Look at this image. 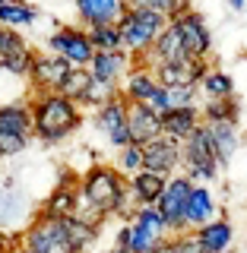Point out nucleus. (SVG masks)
I'll list each match as a JSON object with an SVG mask.
<instances>
[{
  "label": "nucleus",
  "instance_id": "nucleus-43",
  "mask_svg": "<svg viewBox=\"0 0 247 253\" xmlns=\"http://www.w3.org/2000/svg\"><path fill=\"white\" fill-rule=\"evenodd\" d=\"M244 10H247V6H244Z\"/></svg>",
  "mask_w": 247,
  "mask_h": 253
},
{
  "label": "nucleus",
  "instance_id": "nucleus-28",
  "mask_svg": "<svg viewBox=\"0 0 247 253\" xmlns=\"http://www.w3.org/2000/svg\"><path fill=\"white\" fill-rule=\"evenodd\" d=\"M89 42L95 51H121V32H117V22H105V26H89L86 29Z\"/></svg>",
  "mask_w": 247,
  "mask_h": 253
},
{
  "label": "nucleus",
  "instance_id": "nucleus-36",
  "mask_svg": "<svg viewBox=\"0 0 247 253\" xmlns=\"http://www.w3.org/2000/svg\"><path fill=\"white\" fill-rule=\"evenodd\" d=\"M16 244H19V237H16V234H6L3 228H0V253H10Z\"/></svg>",
  "mask_w": 247,
  "mask_h": 253
},
{
  "label": "nucleus",
  "instance_id": "nucleus-35",
  "mask_svg": "<svg viewBox=\"0 0 247 253\" xmlns=\"http://www.w3.org/2000/svg\"><path fill=\"white\" fill-rule=\"evenodd\" d=\"M114 247H127V250H130V221H121V228L114 231Z\"/></svg>",
  "mask_w": 247,
  "mask_h": 253
},
{
  "label": "nucleus",
  "instance_id": "nucleus-30",
  "mask_svg": "<svg viewBox=\"0 0 247 253\" xmlns=\"http://www.w3.org/2000/svg\"><path fill=\"white\" fill-rule=\"evenodd\" d=\"M32 60H35V51L26 44L22 51H16V54H6L3 60H0V70H6L10 76H29V70H32Z\"/></svg>",
  "mask_w": 247,
  "mask_h": 253
},
{
  "label": "nucleus",
  "instance_id": "nucleus-15",
  "mask_svg": "<svg viewBox=\"0 0 247 253\" xmlns=\"http://www.w3.org/2000/svg\"><path fill=\"white\" fill-rule=\"evenodd\" d=\"M187 57V51H184V42H181V32L178 26L168 19L165 22V29L155 35V42L149 44V51L143 54V63L146 67H155V63H168V60H184Z\"/></svg>",
  "mask_w": 247,
  "mask_h": 253
},
{
  "label": "nucleus",
  "instance_id": "nucleus-4",
  "mask_svg": "<svg viewBox=\"0 0 247 253\" xmlns=\"http://www.w3.org/2000/svg\"><path fill=\"white\" fill-rule=\"evenodd\" d=\"M181 171L187 174L194 184H212L219 177V162L209 142V130L206 124H197V130L181 142Z\"/></svg>",
  "mask_w": 247,
  "mask_h": 253
},
{
  "label": "nucleus",
  "instance_id": "nucleus-29",
  "mask_svg": "<svg viewBox=\"0 0 247 253\" xmlns=\"http://www.w3.org/2000/svg\"><path fill=\"white\" fill-rule=\"evenodd\" d=\"M162 89H165V111L184 108V105H200V89L197 85H162Z\"/></svg>",
  "mask_w": 247,
  "mask_h": 253
},
{
  "label": "nucleus",
  "instance_id": "nucleus-1",
  "mask_svg": "<svg viewBox=\"0 0 247 253\" xmlns=\"http://www.w3.org/2000/svg\"><path fill=\"white\" fill-rule=\"evenodd\" d=\"M29 111H32V136L42 139L45 146H57V142L70 139L86 121L83 108L60 92H32Z\"/></svg>",
  "mask_w": 247,
  "mask_h": 253
},
{
  "label": "nucleus",
  "instance_id": "nucleus-3",
  "mask_svg": "<svg viewBox=\"0 0 247 253\" xmlns=\"http://www.w3.org/2000/svg\"><path fill=\"white\" fill-rule=\"evenodd\" d=\"M16 237H19L22 247L35 253H79L67 234L63 218H48V215H38V212H32V218L16 231Z\"/></svg>",
  "mask_w": 247,
  "mask_h": 253
},
{
  "label": "nucleus",
  "instance_id": "nucleus-27",
  "mask_svg": "<svg viewBox=\"0 0 247 253\" xmlns=\"http://www.w3.org/2000/svg\"><path fill=\"white\" fill-rule=\"evenodd\" d=\"M92 89V76H89V70L86 67H70L67 70V76L57 83V89L54 92H60V95H67V98H73L76 105H79V98H83L86 92Z\"/></svg>",
  "mask_w": 247,
  "mask_h": 253
},
{
  "label": "nucleus",
  "instance_id": "nucleus-33",
  "mask_svg": "<svg viewBox=\"0 0 247 253\" xmlns=\"http://www.w3.org/2000/svg\"><path fill=\"white\" fill-rule=\"evenodd\" d=\"M22 47H26V38L19 35V29H6V26H0V60H3L6 54L22 51Z\"/></svg>",
  "mask_w": 247,
  "mask_h": 253
},
{
  "label": "nucleus",
  "instance_id": "nucleus-37",
  "mask_svg": "<svg viewBox=\"0 0 247 253\" xmlns=\"http://www.w3.org/2000/svg\"><path fill=\"white\" fill-rule=\"evenodd\" d=\"M146 253H174V244H171V234L168 237H162V241H155L152 247H149Z\"/></svg>",
  "mask_w": 247,
  "mask_h": 253
},
{
  "label": "nucleus",
  "instance_id": "nucleus-5",
  "mask_svg": "<svg viewBox=\"0 0 247 253\" xmlns=\"http://www.w3.org/2000/svg\"><path fill=\"white\" fill-rule=\"evenodd\" d=\"M190 187H194V180H190L184 171H174V174H168L165 190L158 193V200H155V209L162 212V218H165V225H168L171 234L187 231V228H184V209H187Z\"/></svg>",
  "mask_w": 247,
  "mask_h": 253
},
{
  "label": "nucleus",
  "instance_id": "nucleus-39",
  "mask_svg": "<svg viewBox=\"0 0 247 253\" xmlns=\"http://www.w3.org/2000/svg\"><path fill=\"white\" fill-rule=\"evenodd\" d=\"M10 253H35V250H29V247H22V244H16V247H13Z\"/></svg>",
  "mask_w": 247,
  "mask_h": 253
},
{
  "label": "nucleus",
  "instance_id": "nucleus-41",
  "mask_svg": "<svg viewBox=\"0 0 247 253\" xmlns=\"http://www.w3.org/2000/svg\"><path fill=\"white\" fill-rule=\"evenodd\" d=\"M0 3H6V0H0Z\"/></svg>",
  "mask_w": 247,
  "mask_h": 253
},
{
  "label": "nucleus",
  "instance_id": "nucleus-16",
  "mask_svg": "<svg viewBox=\"0 0 247 253\" xmlns=\"http://www.w3.org/2000/svg\"><path fill=\"white\" fill-rule=\"evenodd\" d=\"M158 92V83L152 76V67H146L143 60H133L130 70L124 73L121 79V95L127 101H143V105H149V101L155 98Z\"/></svg>",
  "mask_w": 247,
  "mask_h": 253
},
{
  "label": "nucleus",
  "instance_id": "nucleus-2",
  "mask_svg": "<svg viewBox=\"0 0 247 253\" xmlns=\"http://www.w3.org/2000/svg\"><path fill=\"white\" fill-rule=\"evenodd\" d=\"M168 16H162L158 10L149 6H124V13L117 16V32H121V44L133 60H140L149 51V44L155 42V35L165 29Z\"/></svg>",
  "mask_w": 247,
  "mask_h": 253
},
{
  "label": "nucleus",
  "instance_id": "nucleus-19",
  "mask_svg": "<svg viewBox=\"0 0 247 253\" xmlns=\"http://www.w3.org/2000/svg\"><path fill=\"white\" fill-rule=\"evenodd\" d=\"M165 174H155L149 168H140L133 174H127V193H130V200L137 206H155L158 193L165 190Z\"/></svg>",
  "mask_w": 247,
  "mask_h": 253
},
{
  "label": "nucleus",
  "instance_id": "nucleus-25",
  "mask_svg": "<svg viewBox=\"0 0 247 253\" xmlns=\"http://www.w3.org/2000/svg\"><path fill=\"white\" fill-rule=\"evenodd\" d=\"M197 89H200V98H228V95H235V79L222 67H209L197 83Z\"/></svg>",
  "mask_w": 247,
  "mask_h": 253
},
{
  "label": "nucleus",
  "instance_id": "nucleus-23",
  "mask_svg": "<svg viewBox=\"0 0 247 253\" xmlns=\"http://www.w3.org/2000/svg\"><path fill=\"white\" fill-rule=\"evenodd\" d=\"M0 133H16V136L32 139V111H29V101L0 105Z\"/></svg>",
  "mask_w": 247,
  "mask_h": 253
},
{
  "label": "nucleus",
  "instance_id": "nucleus-40",
  "mask_svg": "<svg viewBox=\"0 0 247 253\" xmlns=\"http://www.w3.org/2000/svg\"><path fill=\"white\" fill-rule=\"evenodd\" d=\"M99 253H130L127 247H114V250H99Z\"/></svg>",
  "mask_w": 247,
  "mask_h": 253
},
{
  "label": "nucleus",
  "instance_id": "nucleus-21",
  "mask_svg": "<svg viewBox=\"0 0 247 253\" xmlns=\"http://www.w3.org/2000/svg\"><path fill=\"white\" fill-rule=\"evenodd\" d=\"M79 26H105V22H117V16L124 13L127 0H73Z\"/></svg>",
  "mask_w": 247,
  "mask_h": 253
},
{
  "label": "nucleus",
  "instance_id": "nucleus-17",
  "mask_svg": "<svg viewBox=\"0 0 247 253\" xmlns=\"http://www.w3.org/2000/svg\"><path fill=\"white\" fill-rule=\"evenodd\" d=\"M219 203H216V193L209 190V184H194L190 187V196H187V209H184V228H200L206 225L209 218L219 215Z\"/></svg>",
  "mask_w": 247,
  "mask_h": 253
},
{
  "label": "nucleus",
  "instance_id": "nucleus-6",
  "mask_svg": "<svg viewBox=\"0 0 247 253\" xmlns=\"http://www.w3.org/2000/svg\"><path fill=\"white\" fill-rule=\"evenodd\" d=\"M92 126L105 136L111 149H121L130 142V136H127V98L121 92L105 98L99 108H92Z\"/></svg>",
  "mask_w": 247,
  "mask_h": 253
},
{
  "label": "nucleus",
  "instance_id": "nucleus-26",
  "mask_svg": "<svg viewBox=\"0 0 247 253\" xmlns=\"http://www.w3.org/2000/svg\"><path fill=\"white\" fill-rule=\"evenodd\" d=\"M38 19V10L26 0H6L0 3V26L6 29H29Z\"/></svg>",
  "mask_w": 247,
  "mask_h": 253
},
{
  "label": "nucleus",
  "instance_id": "nucleus-31",
  "mask_svg": "<svg viewBox=\"0 0 247 253\" xmlns=\"http://www.w3.org/2000/svg\"><path fill=\"white\" fill-rule=\"evenodd\" d=\"M117 152V162H114V168L124 174H133V171H140L143 168V149L137 146V142H127V146H121V149H114Z\"/></svg>",
  "mask_w": 247,
  "mask_h": 253
},
{
  "label": "nucleus",
  "instance_id": "nucleus-11",
  "mask_svg": "<svg viewBox=\"0 0 247 253\" xmlns=\"http://www.w3.org/2000/svg\"><path fill=\"white\" fill-rule=\"evenodd\" d=\"M143 168L155 171V174H174L181 171V142H174L171 136H165V133H158L155 139L143 142Z\"/></svg>",
  "mask_w": 247,
  "mask_h": 253
},
{
  "label": "nucleus",
  "instance_id": "nucleus-10",
  "mask_svg": "<svg viewBox=\"0 0 247 253\" xmlns=\"http://www.w3.org/2000/svg\"><path fill=\"white\" fill-rule=\"evenodd\" d=\"M171 22H174V26H178V32H181V42H184L187 57H203V60H209V54H212V32H209V26H206L203 16L197 13L194 6H187V10L178 13Z\"/></svg>",
  "mask_w": 247,
  "mask_h": 253
},
{
  "label": "nucleus",
  "instance_id": "nucleus-8",
  "mask_svg": "<svg viewBox=\"0 0 247 253\" xmlns=\"http://www.w3.org/2000/svg\"><path fill=\"white\" fill-rule=\"evenodd\" d=\"M168 225H165L162 212L155 206H137L130 215V253H146L155 241L168 237Z\"/></svg>",
  "mask_w": 247,
  "mask_h": 253
},
{
  "label": "nucleus",
  "instance_id": "nucleus-18",
  "mask_svg": "<svg viewBox=\"0 0 247 253\" xmlns=\"http://www.w3.org/2000/svg\"><path fill=\"white\" fill-rule=\"evenodd\" d=\"M162 133L171 136L174 142H184L190 133L197 130V124H203L200 117V105H184V108H168L162 111Z\"/></svg>",
  "mask_w": 247,
  "mask_h": 253
},
{
  "label": "nucleus",
  "instance_id": "nucleus-34",
  "mask_svg": "<svg viewBox=\"0 0 247 253\" xmlns=\"http://www.w3.org/2000/svg\"><path fill=\"white\" fill-rule=\"evenodd\" d=\"M171 244H174V253H203L200 247V241H197V234L190 231H178V234H171Z\"/></svg>",
  "mask_w": 247,
  "mask_h": 253
},
{
  "label": "nucleus",
  "instance_id": "nucleus-38",
  "mask_svg": "<svg viewBox=\"0 0 247 253\" xmlns=\"http://www.w3.org/2000/svg\"><path fill=\"white\" fill-rule=\"evenodd\" d=\"M228 6H232V10H244L247 0H228Z\"/></svg>",
  "mask_w": 247,
  "mask_h": 253
},
{
  "label": "nucleus",
  "instance_id": "nucleus-14",
  "mask_svg": "<svg viewBox=\"0 0 247 253\" xmlns=\"http://www.w3.org/2000/svg\"><path fill=\"white\" fill-rule=\"evenodd\" d=\"M197 241H200L203 253H232V244H235V225L225 212H219L216 218H209L206 225L194 228Z\"/></svg>",
  "mask_w": 247,
  "mask_h": 253
},
{
  "label": "nucleus",
  "instance_id": "nucleus-9",
  "mask_svg": "<svg viewBox=\"0 0 247 253\" xmlns=\"http://www.w3.org/2000/svg\"><path fill=\"white\" fill-rule=\"evenodd\" d=\"M130 63H133V57L124 47L121 51H95L92 60L86 63V70H89L95 85H101V89H108V92H121V79H124L127 70H130Z\"/></svg>",
  "mask_w": 247,
  "mask_h": 253
},
{
  "label": "nucleus",
  "instance_id": "nucleus-24",
  "mask_svg": "<svg viewBox=\"0 0 247 253\" xmlns=\"http://www.w3.org/2000/svg\"><path fill=\"white\" fill-rule=\"evenodd\" d=\"M200 117H203V124H209V121L238 124L241 121V101H238V95H228V98H203Z\"/></svg>",
  "mask_w": 247,
  "mask_h": 253
},
{
  "label": "nucleus",
  "instance_id": "nucleus-22",
  "mask_svg": "<svg viewBox=\"0 0 247 253\" xmlns=\"http://www.w3.org/2000/svg\"><path fill=\"white\" fill-rule=\"evenodd\" d=\"M38 215H48V218H70L76 212V187L70 184H54V190L45 196L42 206H35Z\"/></svg>",
  "mask_w": 247,
  "mask_h": 253
},
{
  "label": "nucleus",
  "instance_id": "nucleus-12",
  "mask_svg": "<svg viewBox=\"0 0 247 253\" xmlns=\"http://www.w3.org/2000/svg\"><path fill=\"white\" fill-rule=\"evenodd\" d=\"M67 70H70V63L57 57V54H38L35 51V60H32V70H29V85H32V92H54L57 89V83L63 76H67Z\"/></svg>",
  "mask_w": 247,
  "mask_h": 253
},
{
  "label": "nucleus",
  "instance_id": "nucleus-7",
  "mask_svg": "<svg viewBox=\"0 0 247 253\" xmlns=\"http://www.w3.org/2000/svg\"><path fill=\"white\" fill-rule=\"evenodd\" d=\"M48 51L63 57L70 67H86L92 60L95 47L89 42V35H86V26H60L48 38Z\"/></svg>",
  "mask_w": 247,
  "mask_h": 253
},
{
  "label": "nucleus",
  "instance_id": "nucleus-42",
  "mask_svg": "<svg viewBox=\"0 0 247 253\" xmlns=\"http://www.w3.org/2000/svg\"><path fill=\"white\" fill-rule=\"evenodd\" d=\"M0 162H3V158H0Z\"/></svg>",
  "mask_w": 247,
  "mask_h": 253
},
{
  "label": "nucleus",
  "instance_id": "nucleus-32",
  "mask_svg": "<svg viewBox=\"0 0 247 253\" xmlns=\"http://www.w3.org/2000/svg\"><path fill=\"white\" fill-rule=\"evenodd\" d=\"M130 6H149V10H158L162 16L174 19L178 13H184L190 6V0H127Z\"/></svg>",
  "mask_w": 247,
  "mask_h": 253
},
{
  "label": "nucleus",
  "instance_id": "nucleus-20",
  "mask_svg": "<svg viewBox=\"0 0 247 253\" xmlns=\"http://www.w3.org/2000/svg\"><path fill=\"white\" fill-rule=\"evenodd\" d=\"M206 130H209V142H212V152H216L219 168H225V165L235 158L238 146H241L238 124H232V121H209V124H206Z\"/></svg>",
  "mask_w": 247,
  "mask_h": 253
},
{
  "label": "nucleus",
  "instance_id": "nucleus-13",
  "mask_svg": "<svg viewBox=\"0 0 247 253\" xmlns=\"http://www.w3.org/2000/svg\"><path fill=\"white\" fill-rule=\"evenodd\" d=\"M158 133H162V117H158V111L143 105V101H127V136H130V142L143 146V142L155 139Z\"/></svg>",
  "mask_w": 247,
  "mask_h": 253
}]
</instances>
